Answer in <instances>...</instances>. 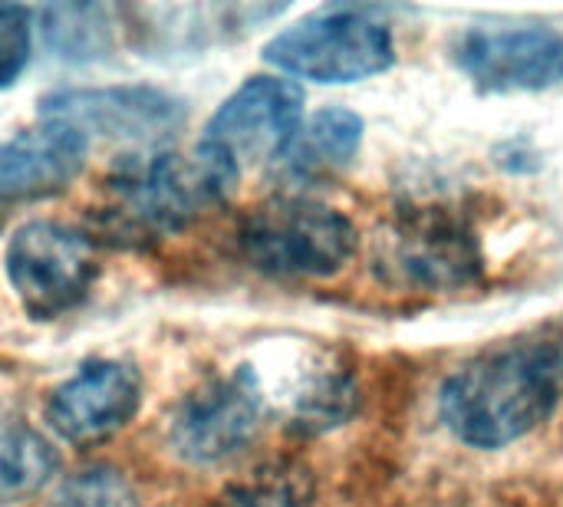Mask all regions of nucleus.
<instances>
[{
    "label": "nucleus",
    "mask_w": 563,
    "mask_h": 507,
    "mask_svg": "<svg viewBox=\"0 0 563 507\" xmlns=\"http://www.w3.org/2000/svg\"><path fill=\"white\" fill-rule=\"evenodd\" d=\"M563 389V350L544 340H521L459 366L442 393L445 429L472 449H505L544 426Z\"/></svg>",
    "instance_id": "obj_1"
},
{
    "label": "nucleus",
    "mask_w": 563,
    "mask_h": 507,
    "mask_svg": "<svg viewBox=\"0 0 563 507\" xmlns=\"http://www.w3.org/2000/svg\"><path fill=\"white\" fill-rule=\"evenodd\" d=\"M238 181L241 172L201 142L191 155L142 152L129 155L106 178L92 218L109 241L142 247L191 228L201 214L224 205Z\"/></svg>",
    "instance_id": "obj_2"
},
{
    "label": "nucleus",
    "mask_w": 563,
    "mask_h": 507,
    "mask_svg": "<svg viewBox=\"0 0 563 507\" xmlns=\"http://www.w3.org/2000/svg\"><path fill=\"white\" fill-rule=\"evenodd\" d=\"M238 244L261 274L317 280L353 261L360 234L343 211L303 195H280L244 218Z\"/></svg>",
    "instance_id": "obj_3"
},
{
    "label": "nucleus",
    "mask_w": 563,
    "mask_h": 507,
    "mask_svg": "<svg viewBox=\"0 0 563 507\" xmlns=\"http://www.w3.org/2000/svg\"><path fill=\"white\" fill-rule=\"evenodd\" d=\"M379 280L416 294H449L472 287L485 274L482 238L452 208H406L373 244Z\"/></svg>",
    "instance_id": "obj_4"
},
{
    "label": "nucleus",
    "mask_w": 563,
    "mask_h": 507,
    "mask_svg": "<svg viewBox=\"0 0 563 507\" xmlns=\"http://www.w3.org/2000/svg\"><path fill=\"white\" fill-rule=\"evenodd\" d=\"M264 59L287 76L340 86L386 73L396 63V40L366 10L333 7L280 30L264 46Z\"/></svg>",
    "instance_id": "obj_5"
},
{
    "label": "nucleus",
    "mask_w": 563,
    "mask_h": 507,
    "mask_svg": "<svg viewBox=\"0 0 563 507\" xmlns=\"http://www.w3.org/2000/svg\"><path fill=\"white\" fill-rule=\"evenodd\" d=\"M3 271L26 317L56 320L89 297L99 257L82 231L59 221H30L7 241Z\"/></svg>",
    "instance_id": "obj_6"
},
{
    "label": "nucleus",
    "mask_w": 563,
    "mask_h": 507,
    "mask_svg": "<svg viewBox=\"0 0 563 507\" xmlns=\"http://www.w3.org/2000/svg\"><path fill=\"white\" fill-rule=\"evenodd\" d=\"M267 396L257 370L241 366L191 389L168 426V445L185 465L211 469L241 455L264 429Z\"/></svg>",
    "instance_id": "obj_7"
},
{
    "label": "nucleus",
    "mask_w": 563,
    "mask_h": 507,
    "mask_svg": "<svg viewBox=\"0 0 563 507\" xmlns=\"http://www.w3.org/2000/svg\"><path fill=\"white\" fill-rule=\"evenodd\" d=\"M40 115L66 122L86 139L155 148L185 125L188 112L178 96L155 86H96L43 96Z\"/></svg>",
    "instance_id": "obj_8"
},
{
    "label": "nucleus",
    "mask_w": 563,
    "mask_h": 507,
    "mask_svg": "<svg viewBox=\"0 0 563 507\" xmlns=\"http://www.w3.org/2000/svg\"><path fill=\"white\" fill-rule=\"evenodd\" d=\"M303 122V89L280 76H251L211 115L201 145L244 172L274 162Z\"/></svg>",
    "instance_id": "obj_9"
},
{
    "label": "nucleus",
    "mask_w": 563,
    "mask_h": 507,
    "mask_svg": "<svg viewBox=\"0 0 563 507\" xmlns=\"http://www.w3.org/2000/svg\"><path fill=\"white\" fill-rule=\"evenodd\" d=\"M452 59L482 92H541L563 82V33L551 26H472L455 36Z\"/></svg>",
    "instance_id": "obj_10"
},
{
    "label": "nucleus",
    "mask_w": 563,
    "mask_h": 507,
    "mask_svg": "<svg viewBox=\"0 0 563 507\" xmlns=\"http://www.w3.org/2000/svg\"><path fill=\"white\" fill-rule=\"evenodd\" d=\"M142 406V376L119 360H89L56 386L46 406L53 432L73 445H96L122 432Z\"/></svg>",
    "instance_id": "obj_11"
},
{
    "label": "nucleus",
    "mask_w": 563,
    "mask_h": 507,
    "mask_svg": "<svg viewBox=\"0 0 563 507\" xmlns=\"http://www.w3.org/2000/svg\"><path fill=\"white\" fill-rule=\"evenodd\" d=\"M86 155L89 139L53 119L0 142V208L69 188L82 172Z\"/></svg>",
    "instance_id": "obj_12"
},
{
    "label": "nucleus",
    "mask_w": 563,
    "mask_h": 507,
    "mask_svg": "<svg viewBox=\"0 0 563 507\" xmlns=\"http://www.w3.org/2000/svg\"><path fill=\"white\" fill-rule=\"evenodd\" d=\"M277 403L287 426L300 436H323L353 419L360 406L356 376L327 353H310L294 363L277 386Z\"/></svg>",
    "instance_id": "obj_13"
},
{
    "label": "nucleus",
    "mask_w": 563,
    "mask_h": 507,
    "mask_svg": "<svg viewBox=\"0 0 563 507\" xmlns=\"http://www.w3.org/2000/svg\"><path fill=\"white\" fill-rule=\"evenodd\" d=\"M363 145V119L353 109L330 106L300 122L297 135L274 158V178L284 185H317L343 172Z\"/></svg>",
    "instance_id": "obj_14"
},
{
    "label": "nucleus",
    "mask_w": 563,
    "mask_h": 507,
    "mask_svg": "<svg viewBox=\"0 0 563 507\" xmlns=\"http://www.w3.org/2000/svg\"><path fill=\"white\" fill-rule=\"evenodd\" d=\"M59 469L56 449L23 416L0 409V507L40 495Z\"/></svg>",
    "instance_id": "obj_15"
},
{
    "label": "nucleus",
    "mask_w": 563,
    "mask_h": 507,
    "mask_svg": "<svg viewBox=\"0 0 563 507\" xmlns=\"http://www.w3.org/2000/svg\"><path fill=\"white\" fill-rule=\"evenodd\" d=\"M115 10L102 3H56L40 13L46 46L63 59H99L115 46Z\"/></svg>",
    "instance_id": "obj_16"
},
{
    "label": "nucleus",
    "mask_w": 563,
    "mask_h": 507,
    "mask_svg": "<svg viewBox=\"0 0 563 507\" xmlns=\"http://www.w3.org/2000/svg\"><path fill=\"white\" fill-rule=\"evenodd\" d=\"M214 507H317V485L310 469L280 459L231 482Z\"/></svg>",
    "instance_id": "obj_17"
},
{
    "label": "nucleus",
    "mask_w": 563,
    "mask_h": 507,
    "mask_svg": "<svg viewBox=\"0 0 563 507\" xmlns=\"http://www.w3.org/2000/svg\"><path fill=\"white\" fill-rule=\"evenodd\" d=\"M49 507H139L132 485L109 469H89L69 478Z\"/></svg>",
    "instance_id": "obj_18"
},
{
    "label": "nucleus",
    "mask_w": 563,
    "mask_h": 507,
    "mask_svg": "<svg viewBox=\"0 0 563 507\" xmlns=\"http://www.w3.org/2000/svg\"><path fill=\"white\" fill-rule=\"evenodd\" d=\"M33 49V13L20 3H0V89L13 86Z\"/></svg>",
    "instance_id": "obj_19"
}]
</instances>
